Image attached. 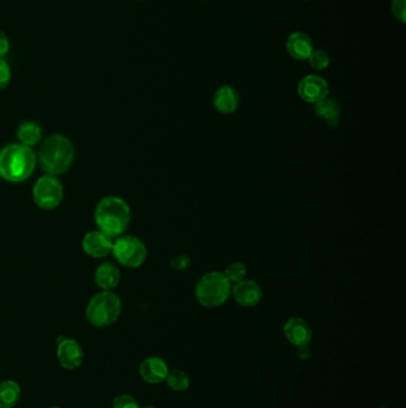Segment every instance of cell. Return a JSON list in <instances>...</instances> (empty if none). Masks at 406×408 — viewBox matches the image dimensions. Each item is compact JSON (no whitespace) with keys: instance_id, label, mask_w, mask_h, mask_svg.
<instances>
[{"instance_id":"277c9868","label":"cell","mask_w":406,"mask_h":408,"mask_svg":"<svg viewBox=\"0 0 406 408\" xmlns=\"http://www.w3.org/2000/svg\"><path fill=\"white\" fill-rule=\"evenodd\" d=\"M233 284L221 271H211L200 277L196 284V297L203 307L216 308L231 295Z\"/></svg>"},{"instance_id":"52a82bcc","label":"cell","mask_w":406,"mask_h":408,"mask_svg":"<svg viewBox=\"0 0 406 408\" xmlns=\"http://www.w3.org/2000/svg\"><path fill=\"white\" fill-rule=\"evenodd\" d=\"M33 196L37 207L41 209L57 208L63 200L62 183L56 176H42L33 186Z\"/></svg>"},{"instance_id":"5bb4252c","label":"cell","mask_w":406,"mask_h":408,"mask_svg":"<svg viewBox=\"0 0 406 408\" xmlns=\"http://www.w3.org/2000/svg\"><path fill=\"white\" fill-rule=\"evenodd\" d=\"M286 49L291 58L298 61L309 59L311 53L314 52V42L310 36L302 31H295L288 36L286 41Z\"/></svg>"},{"instance_id":"7a4b0ae2","label":"cell","mask_w":406,"mask_h":408,"mask_svg":"<svg viewBox=\"0 0 406 408\" xmlns=\"http://www.w3.org/2000/svg\"><path fill=\"white\" fill-rule=\"evenodd\" d=\"M36 165V153L26 146L11 144L0 151V177L6 182H24L33 175Z\"/></svg>"},{"instance_id":"f546056e","label":"cell","mask_w":406,"mask_h":408,"mask_svg":"<svg viewBox=\"0 0 406 408\" xmlns=\"http://www.w3.org/2000/svg\"><path fill=\"white\" fill-rule=\"evenodd\" d=\"M137 1H143V0H137Z\"/></svg>"},{"instance_id":"d6986e66","label":"cell","mask_w":406,"mask_h":408,"mask_svg":"<svg viewBox=\"0 0 406 408\" xmlns=\"http://www.w3.org/2000/svg\"><path fill=\"white\" fill-rule=\"evenodd\" d=\"M21 387L15 381L0 383V408H12L18 402Z\"/></svg>"},{"instance_id":"603a6c76","label":"cell","mask_w":406,"mask_h":408,"mask_svg":"<svg viewBox=\"0 0 406 408\" xmlns=\"http://www.w3.org/2000/svg\"><path fill=\"white\" fill-rule=\"evenodd\" d=\"M392 15L398 22H406V0H392Z\"/></svg>"},{"instance_id":"3957f363","label":"cell","mask_w":406,"mask_h":408,"mask_svg":"<svg viewBox=\"0 0 406 408\" xmlns=\"http://www.w3.org/2000/svg\"><path fill=\"white\" fill-rule=\"evenodd\" d=\"M130 220L131 210L129 204L121 197H104L97 204L94 221L98 230L112 239L123 235L129 226Z\"/></svg>"},{"instance_id":"4dcf8cb0","label":"cell","mask_w":406,"mask_h":408,"mask_svg":"<svg viewBox=\"0 0 406 408\" xmlns=\"http://www.w3.org/2000/svg\"><path fill=\"white\" fill-rule=\"evenodd\" d=\"M50 408H60V407H50Z\"/></svg>"},{"instance_id":"8fae6325","label":"cell","mask_w":406,"mask_h":408,"mask_svg":"<svg viewBox=\"0 0 406 408\" xmlns=\"http://www.w3.org/2000/svg\"><path fill=\"white\" fill-rule=\"evenodd\" d=\"M284 334L292 345H309L312 339V328L310 325L300 316H293L286 321L284 326Z\"/></svg>"},{"instance_id":"9a60e30c","label":"cell","mask_w":406,"mask_h":408,"mask_svg":"<svg viewBox=\"0 0 406 408\" xmlns=\"http://www.w3.org/2000/svg\"><path fill=\"white\" fill-rule=\"evenodd\" d=\"M214 107L223 115L234 114L240 105V96L233 86L223 85L214 95Z\"/></svg>"},{"instance_id":"ba28073f","label":"cell","mask_w":406,"mask_h":408,"mask_svg":"<svg viewBox=\"0 0 406 408\" xmlns=\"http://www.w3.org/2000/svg\"><path fill=\"white\" fill-rule=\"evenodd\" d=\"M300 100L309 104H316L329 96V84L321 75H305L297 87Z\"/></svg>"},{"instance_id":"ffe728a7","label":"cell","mask_w":406,"mask_h":408,"mask_svg":"<svg viewBox=\"0 0 406 408\" xmlns=\"http://www.w3.org/2000/svg\"><path fill=\"white\" fill-rule=\"evenodd\" d=\"M166 382L170 387V390H174V392H185V390H189L190 383V376L182 370H172L168 372V375L166 377Z\"/></svg>"},{"instance_id":"7402d4cb","label":"cell","mask_w":406,"mask_h":408,"mask_svg":"<svg viewBox=\"0 0 406 408\" xmlns=\"http://www.w3.org/2000/svg\"><path fill=\"white\" fill-rule=\"evenodd\" d=\"M307 61L310 63V66L317 71L327 70L330 65V58H329L328 53L321 50V49H317V50L311 53Z\"/></svg>"},{"instance_id":"d6a6232c","label":"cell","mask_w":406,"mask_h":408,"mask_svg":"<svg viewBox=\"0 0 406 408\" xmlns=\"http://www.w3.org/2000/svg\"><path fill=\"white\" fill-rule=\"evenodd\" d=\"M203 1H205V0H203Z\"/></svg>"},{"instance_id":"cb8c5ba5","label":"cell","mask_w":406,"mask_h":408,"mask_svg":"<svg viewBox=\"0 0 406 408\" xmlns=\"http://www.w3.org/2000/svg\"><path fill=\"white\" fill-rule=\"evenodd\" d=\"M112 408H141L140 404L137 402L135 397H131V395H126V394H123V395H119V397H115L114 400V404H112Z\"/></svg>"},{"instance_id":"6da1fadb","label":"cell","mask_w":406,"mask_h":408,"mask_svg":"<svg viewBox=\"0 0 406 408\" xmlns=\"http://www.w3.org/2000/svg\"><path fill=\"white\" fill-rule=\"evenodd\" d=\"M75 160V149L70 139L61 134H54L42 142L37 153V163L47 175H63L70 170Z\"/></svg>"},{"instance_id":"2e32d148","label":"cell","mask_w":406,"mask_h":408,"mask_svg":"<svg viewBox=\"0 0 406 408\" xmlns=\"http://www.w3.org/2000/svg\"><path fill=\"white\" fill-rule=\"evenodd\" d=\"M121 281V272L115 264L103 263L97 267L94 272V282L100 289L111 291L119 286Z\"/></svg>"},{"instance_id":"83f0119b","label":"cell","mask_w":406,"mask_h":408,"mask_svg":"<svg viewBox=\"0 0 406 408\" xmlns=\"http://www.w3.org/2000/svg\"><path fill=\"white\" fill-rule=\"evenodd\" d=\"M298 356L302 360H307L311 356V351L309 349V345L300 346L298 348Z\"/></svg>"},{"instance_id":"d4e9b609","label":"cell","mask_w":406,"mask_h":408,"mask_svg":"<svg viewBox=\"0 0 406 408\" xmlns=\"http://www.w3.org/2000/svg\"><path fill=\"white\" fill-rule=\"evenodd\" d=\"M11 82V68L4 59H0V91L6 89Z\"/></svg>"},{"instance_id":"ac0fdd59","label":"cell","mask_w":406,"mask_h":408,"mask_svg":"<svg viewBox=\"0 0 406 408\" xmlns=\"http://www.w3.org/2000/svg\"><path fill=\"white\" fill-rule=\"evenodd\" d=\"M17 139H18V144L33 149L41 142V126L37 124L36 122H33V121L23 122L17 129Z\"/></svg>"},{"instance_id":"4316f807","label":"cell","mask_w":406,"mask_h":408,"mask_svg":"<svg viewBox=\"0 0 406 408\" xmlns=\"http://www.w3.org/2000/svg\"><path fill=\"white\" fill-rule=\"evenodd\" d=\"M10 52V41L6 33L0 31V59H4Z\"/></svg>"},{"instance_id":"e0dca14e","label":"cell","mask_w":406,"mask_h":408,"mask_svg":"<svg viewBox=\"0 0 406 408\" xmlns=\"http://www.w3.org/2000/svg\"><path fill=\"white\" fill-rule=\"evenodd\" d=\"M314 112L319 119L328 123L329 126H335L339 123L342 109L335 98L328 96L314 104Z\"/></svg>"},{"instance_id":"44dd1931","label":"cell","mask_w":406,"mask_h":408,"mask_svg":"<svg viewBox=\"0 0 406 408\" xmlns=\"http://www.w3.org/2000/svg\"><path fill=\"white\" fill-rule=\"evenodd\" d=\"M231 284H236L246 279L247 276V267L241 262H235L226 267V272H223Z\"/></svg>"},{"instance_id":"1f68e13d","label":"cell","mask_w":406,"mask_h":408,"mask_svg":"<svg viewBox=\"0 0 406 408\" xmlns=\"http://www.w3.org/2000/svg\"><path fill=\"white\" fill-rule=\"evenodd\" d=\"M379 408H388V407H379Z\"/></svg>"},{"instance_id":"f1b7e54d","label":"cell","mask_w":406,"mask_h":408,"mask_svg":"<svg viewBox=\"0 0 406 408\" xmlns=\"http://www.w3.org/2000/svg\"><path fill=\"white\" fill-rule=\"evenodd\" d=\"M141 408H155V407H154V406H144V407Z\"/></svg>"},{"instance_id":"30bf717a","label":"cell","mask_w":406,"mask_h":408,"mask_svg":"<svg viewBox=\"0 0 406 408\" xmlns=\"http://www.w3.org/2000/svg\"><path fill=\"white\" fill-rule=\"evenodd\" d=\"M112 237L98 230H92L82 239V249L93 258H105L112 253Z\"/></svg>"},{"instance_id":"7c38bea8","label":"cell","mask_w":406,"mask_h":408,"mask_svg":"<svg viewBox=\"0 0 406 408\" xmlns=\"http://www.w3.org/2000/svg\"><path fill=\"white\" fill-rule=\"evenodd\" d=\"M57 358L65 369L73 370L80 367L84 360L82 346L74 339H61L57 346Z\"/></svg>"},{"instance_id":"9c48e42d","label":"cell","mask_w":406,"mask_h":408,"mask_svg":"<svg viewBox=\"0 0 406 408\" xmlns=\"http://www.w3.org/2000/svg\"><path fill=\"white\" fill-rule=\"evenodd\" d=\"M231 295L240 306L246 308H251L261 302L263 294L261 286H258L255 281L243 279L236 284H233Z\"/></svg>"},{"instance_id":"5b68a950","label":"cell","mask_w":406,"mask_h":408,"mask_svg":"<svg viewBox=\"0 0 406 408\" xmlns=\"http://www.w3.org/2000/svg\"><path fill=\"white\" fill-rule=\"evenodd\" d=\"M122 313V302L112 291H100L89 300L86 318L93 326L106 327L119 320Z\"/></svg>"},{"instance_id":"8992f818","label":"cell","mask_w":406,"mask_h":408,"mask_svg":"<svg viewBox=\"0 0 406 408\" xmlns=\"http://www.w3.org/2000/svg\"><path fill=\"white\" fill-rule=\"evenodd\" d=\"M112 254L123 267L136 269L143 265L147 259V246L138 237L133 235H121L114 242Z\"/></svg>"},{"instance_id":"4fadbf2b","label":"cell","mask_w":406,"mask_h":408,"mask_svg":"<svg viewBox=\"0 0 406 408\" xmlns=\"http://www.w3.org/2000/svg\"><path fill=\"white\" fill-rule=\"evenodd\" d=\"M168 365L160 357H149L141 363L140 375L148 383L158 385L166 381L168 375Z\"/></svg>"},{"instance_id":"484cf974","label":"cell","mask_w":406,"mask_h":408,"mask_svg":"<svg viewBox=\"0 0 406 408\" xmlns=\"http://www.w3.org/2000/svg\"><path fill=\"white\" fill-rule=\"evenodd\" d=\"M191 258L186 254H179V256L174 257L173 259L170 260V267L175 271H185L187 270L191 267Z\"/></svg>"}]
</instances>
